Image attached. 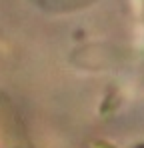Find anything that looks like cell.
Masks as SVG:
<instances>
[{"label": "cell", "instance_id": "1", "mask_svg": "<svg viewBox=\"0 0 144 148\" xmlns=\"http://www.w3.org/2000/svg\"><path fill=\"white\" fill-rule=\"evenodd\" d=\"M96 0H34V4L40 10H46L52 14H64V12H74L80 8H86L94 4Z\"/></svg>", "mask_w": 144, "mask_h": 148}]
</instances>
